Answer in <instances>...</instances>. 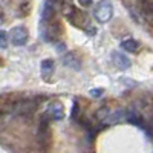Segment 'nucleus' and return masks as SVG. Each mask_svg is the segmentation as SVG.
<instances>
[{
	"mask_svg": "<svg viewBox=\"0 0 153 153\" xmlns=\"http://www.w3.org/2000/svg\"><path fill=\"white\" fill-rule=\"evenodd\" d=\"M49 118L43 117L40 121V127H38V133H37V141L40 144L42 150L48 152L52 144V132H51V126H49Z\"/></svg>",
	"mask_w": 153,
	"mask_h": 153,
	"instance_id": "nucleus-1",
	"label": "nucleus"
},
{
	"mask_svg": "<svg viewBox=\"0 0 153 153\" xmlns=\"http://www.w3.org/2000/svg\"><path fill=\"white\" fill-rule=\"evenodd\" d=\"M113 16V6L110 0H100L94 9V17L100 23H107Z\"/></svg>",
	"mask_w": 153,
	"mask_h": 153,
	"instance_id": "nucleus-2",
	"label": "nucleus"
},
{
	"mask_svg": "<svg viewBox=\"0 0 153 153\" xmlns=\"http://www.w3.org/2000/svg\"><path fill=\"white\" fill-rule=\"evenodd\" d=\"M28 29L25 26H16L12 28L9 32V42L14 45V46H25L28 43Z\"/></svg>",
	"mask_w": 153,
	"mask_h": 153,
	"instance_id": "nucleus-3",
	"label": "nucleus"
},
{
	"mask_svg": "<svg viewBox=\"0 0 153 153\" xmlns=\"http://www.w3.org/2000/svg\"><path fill=\"white\" fill-rule=\"evenodd\" d=\"M38 107V101L37 98H28V100H19L17 107H16V113L19 115H32L35 112V109Z\"/></svg>",
	"mask_w": 153,
	"mask_h": 153,
	"instance_id": "nucleus-4",
	"label": "nucleus"
},
{
	"mask_svg": "<svg viewBox=\"0 0 153 153\" xmlns=\"http://www.w3.org/2000/svg\"><path fill=\"white\" fill-rule=\"evenodd\" d=\"M45 117H48L52 121H61L65 118V107H63V104L60 101H52V103L48 106Z\"/></svg>",
	"mask_w": 153,
	"mask_h": 153,
	"instance_id": "nucleus-5",
	"label": "nucleus"
},
{
	"mask_svg": "<svg viewBox=\"0 0 153 153\" xmlns=\"http://www.w3.org/2000/svg\"><path fill=\"white\" fill-rule=\"evenodd\" d=\"M19 103V98L16 95H0V113L14 112Z\"/></svg>",
	"mask_w": 153,
	"mask_h": 153,
	"instance_id": "nucleus-6",
	"label": "nucleus"
},
{
	"mask_svg": "<svg viewBox=\"0 0 153 153\" xmlns=\"http://www.w3.org/2000/svg\"><path fill=\"white\" fill-rule=\"evenodd\" d=\"M112 60L115 63V66H118L120 69H129L132 66L129 57H126L123 52H118V51H115V52L112 54Z\"/></svg>",
	"mask_w": 153,
	"mask_h": 153,
	"instance_id": "nucleus-7",
	"label": "nucleus"
},
{
	"mask_svg": "<svg viewBox=\"0 0 153 153\" xmlns=\"http://www.w3.org/2000/svg\"><path fill=\"white\" fill-rule=\"evenodd\" d=\"M63 63H65L66 68H71V69H74V71H80V68H81L80 58L76 57L74 52H68V54L63 55Z\"/></svg>",
	"mask_w": 153,
	"mask_h": 153,
	"instance_id": "nucleus-8",
	"label": "nucleus"
},
{
	"mask_svg": "<svg viewBox=\"0 0 153 153\" xmlns=\"http://www.w3.org/2000/svg\"><path fill=\"white\" fill-rule=\"evenodd\" d=\"M54 74V61L48 58L42 61V78L45 81H51V76Z\"/></svg>",
	"mask_w": 153,
	"mask_h": 153,
	"instance_id": "nucleus-9",
	"label": "nucleus"
},
{
	"mask_svg": "<svg viewBox=\"0 0 153 153\" xmlns=\"http://www.w3.org/2000/svg\"><path fill=\"white\" fill-rule=\"evenodd\" d=\"M61 35V26L58 23H51L49 26L46 28V38H48V42H57L58 40V37Z\"/></svg>",
	"mask_w": 153,
	"mask_h": 153,
	"instance_id": "nucleus-10",
	"label": "nucleus"
},
{
	"mask_svg": "<svg viewBox=\"0 0 153 153\" xmlns=\"http://www.w3.org/2000/svg\"><path fill=\"white\" fill-rule=\"evenodd\" d=\"M54 14H55V8H54L52 2H51V0H46L45 5H43V11H42V20L45 23H49L51 19L54 17Z\"/></svg>",
	"mask_w": 153,
	"mask_h": 153,
	"instance_id": "nucleus-11",
	"label": "nucleus"
},
{
	"mask_svg": "<svg viewBox=\"0 0 153 153\" xmlns=\"http://www.w3.org/2000/svg\"><path fill=\"white\" fill-rule=\"evenodd\" d=\"M121 48L126 51V52H132V54H136L139 51V43L138 40H135V38H124V40L121 42Z\"/></svg>",
	"mask_w": 153,
	"mask_h": 153,
	"instance_id": "nucleus-12",
	"label": "nucleus"
},
{
	"mask_svg": "<svg viewBox=\"0 0 153 153\" xmlns=\"http://www.w3.org/2000/svg\"><path fill=\"white\" fill-rule=\"evenodd\" d=\"M141 12L144 19L153 25V2H149V0H143L141 2Z\"/></svg>",
	"mask_w": 153,
	"mask_h": 153,
	"instance_id": "nucleus-13",
	"label": "nucleus"
},
{
	"mask_svg": "<svg viewBox=\"0 0 153 153\" xmlns=\"http://www.w3.org/2000/svg\"><path fill=\"white\" fill-rule=\"evenodd\" d=\"M8 42H9V37L6 35V32H5V31L0 29V49H6Z\"/></svg>",
	"mask_w": 153,
	"mask_h": 153,
	"instance_id": "nucleus-14",
	"label": "nucleus"
},
{
	"mask_svg": "<svg viewBox=\"0 0 153 153\" xmlns=\"http://www.w3.org/2000/svg\"><path fill=\"white\" fill-rule=\"evenodd\" d=\"M103 94H104V91H103V89H98V87H97V89H92V91H91V95H92V97H97V98L101 97Z\"/></svg>",
	"mask_w": 153,
	"mask_h": 153,
	"instance_id": "nucleus-15",
	"label": "nucleus"
},
{
	"mask_svg": "<svg viewBox=\"0 0 153 153\" xmlns=\"http://www.w3.org/2000/svg\"><path fill=\"white\" fill-rule=\"evenodd\" d=\"M78 3H80L81 6L87 8V6H91V5H92V0H78Z\"/></svg>",
	"mask_w": 153,
	"mask_h": 153,
	"instance_id": "nucleus-16",
	"label": "nucleus"
},
{
	"mask_svg": "<svg viewBox=\"0 0 153 153\" xmlns=\"http://www.w3.org/2000/svg\"><path fill=\"white\" fill-rule=\"evenodd\" d=\"M3 22H5V12H3L2 8H0V25H3Z\"/></svg>",
	"mask_w": 153,
	"mask_h": 153,
	"instance_id": "nucleus-17",
	"label": "nucleus"
}]
</instances>
